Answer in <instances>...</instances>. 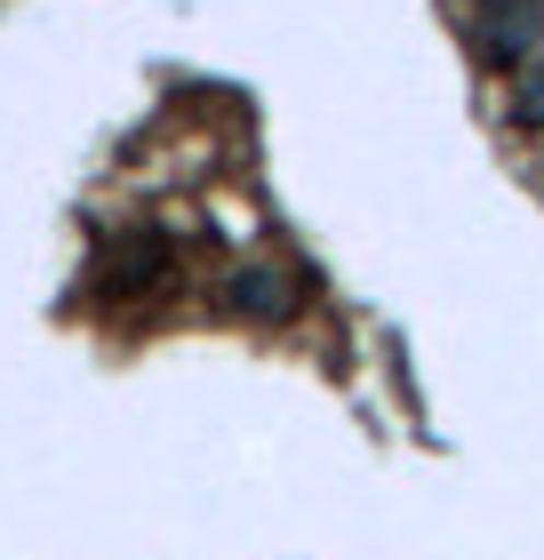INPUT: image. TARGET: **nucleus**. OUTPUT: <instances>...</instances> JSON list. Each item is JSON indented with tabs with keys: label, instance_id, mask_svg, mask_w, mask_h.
Returning a JSON list of instances; mask_svg holds the SVG:
<instances>
[{
	"label": "nucleus",
	"instance_id": "obj_2",
	"mask_svg": "<svg viewBox=\"0 0 544 560\" xmlns=\"http://www.w3.org/2000/svg\"><path fill=\"white\" fill-rule=\"evenodd\" d=\"M232 296H241V313H280V304H289V280L280 272H241Z\"/></svg>",
	"mask_w": 544,
	"mask_h": 560
},
{
	"label": "nucleus",
	"instance_id": "obj_1",
	"mask_svg": "<svg viewBox=\"0 0 544 560\" xmlns=\"http://www.w3.org/2000/svg\"><path fill=\"white\" fill-rule=\"evenodd\" d=\"M481 40L497 57H521L544 40V0H481Z\"/></svg>",
	"mask_w": 544,
	"mask_h": 560
},
{
	"label": "nucleus",
	"instance_id": "obj_3",
	"mask_svg": "<svg viewBox=\"0 0 544 560\" xmlns=\"http://www.w3.org/2000/svg\"><path fill=\"white\" fill-rule=\"evenodd\" d=\"M521 105H529V113L544 120V65H536V72H529V81H521Z\"/></svg>",
	"mask_w": 544,
	"mask_h": 560
}]
</instances>
